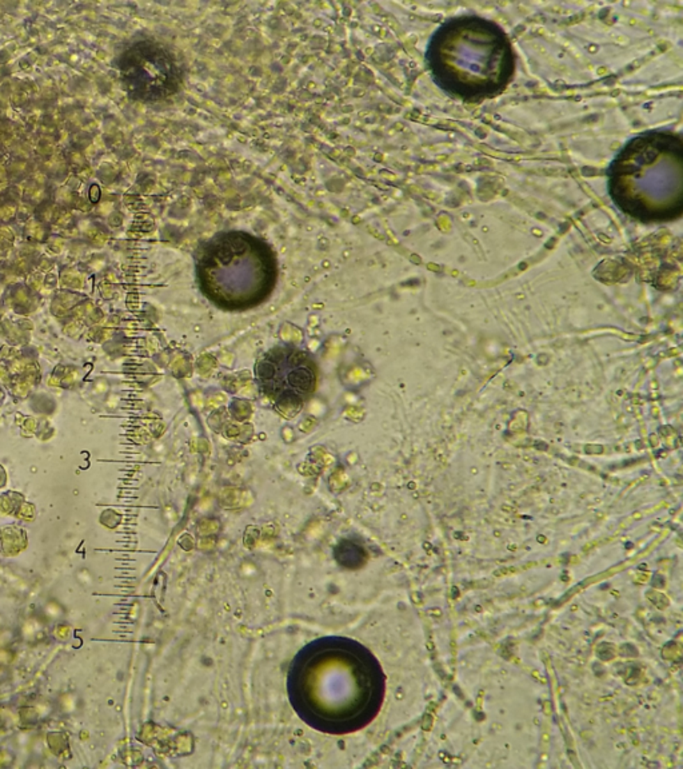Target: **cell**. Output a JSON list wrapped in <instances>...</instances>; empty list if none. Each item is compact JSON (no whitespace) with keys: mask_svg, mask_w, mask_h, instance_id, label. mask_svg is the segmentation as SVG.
I'll list each match as a JSON object with an SVG mask.
<instances>
[{"mask_svg":"<svg viewBox=\"0 0 683 769\" xmlns=\"http://www.w3.org/2000/svg\"><path fill=\"white\" fill-rule=\"evenodd\" d=\"M289 699L312 729L347 735L371 722L382 696L381 671L357 641L328 636L303 646L287 675Z\"/></svg>","mask_w":683,"mask_h":769,"instance_id":"obj_1","label":"cell"},{"mask_svg":"<svg viewBox=\"0 0 683 769\" xmlns=\"http://www.w3.org/2000/svg\"><path fill=\"white\" fill-rule=\"evenodd\" d=\"M426 63L451 98L477 103L503 93L515 71L512 42L497 23L477 15L451 17L430 38Z\"/></svg>","mask_w":683,"mask_h":769,"instance_id":"obj_2","label":"cell"},{"mask_svg":"<svg viewBox=\"0 0 683 769\" xmlns=\"http://www.w3.org/2000/svg\"><path fill=\"white\" fill-rule=\"evenodd\" d=\"M608 194L622 213L642 222L671 220L683 207V144L670 131H647L613 159Z\"/></svg>","mask_w":683,"mask_h":769,"instance_id":"obj_3","label":"cell"},{"mask_svg":"<svg viewBox=\"0 0 683 769\" xmlns=\"http://www.w3.org/2000/svg\"><path fill=\"white\" fill-rule=\"evenodd\" d=\"M199 281L206 296L224 309H247L271 293L277 267L271 249L255 236L231 231L203 252Z\"/></svg>","mask_w":683,"mask_h":769,"instance_id":"obj_4","label":"cell"},{"mask_svg":"<svg viewBox=\"0 0 683 769\" xmlns=\"http://www.w3.org/2000/svg\"><path fill=\"white\" fill-rule=\"evenodd\" d=\"M121 68L128 93L140 100H162L182 84V70L175 55L155 42H140L130 48Z\"/></svg>","mask_w":683,"mask_h":769,"instance_id":"obj_5","label":"cell"},{"mask_svg":"<svg viewBox=\"0 0 683 769\" xmlns=\"http://www.w3.org/2000/svg\"><path fill=\"white\" fill-rule=\"evenodd\" d=\"M256 378L266 395L279 402H302L316 382L315 367L307 354L279 347L266 353L256 365Z\"/></svg>","mask_w":683,"mask_h":769,"instance_id":"obj_6","label":"cell"}]
</instances>
